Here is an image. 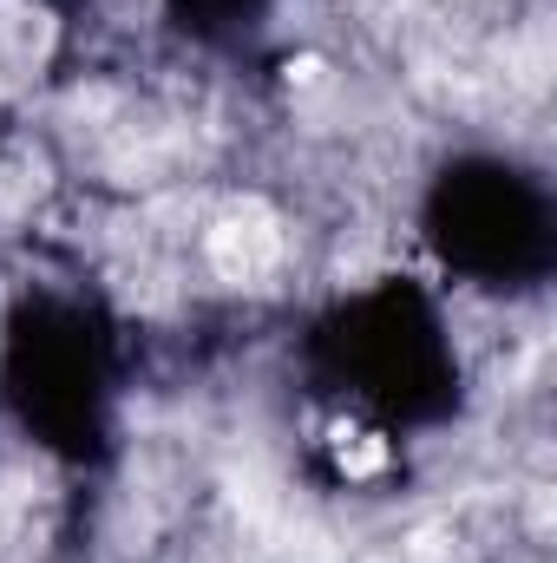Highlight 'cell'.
<instances>
[{
	"instance_id": "obj_1",
	"label": "cell",
	"mask_w": 557,
	"mask_h": 563,
	"mask_svg": "<svg viewBox=\"0 0 557 563\" xmlns=\"http://www.w3.org/2000/svg\"><path fill=\"white\" fill-rule=\"evenodd\" d=\"M282 236H276V217L263 210V203H243V210H230L217 230H210V263L223 269V276H256L263 263H276Z\"/></svg>"
}]
</instances>
